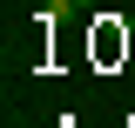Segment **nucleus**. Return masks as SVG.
<instances>
[{
	"label": "nucleus",
	"instance_id": "nucleus-1",
	"mask_svg": "<svg viewBox=\"0 0 135 128\" xmlns=\"http://www.w3.org/2000/svg\"><path fill=\"white\" fill-rule=\"evenodd\" d=\"M47 7H61V14H68V7H95V0H47Z\"/></svg>",
	"mask_w": 135,
	"mask_h": 128
}]
</instances>
